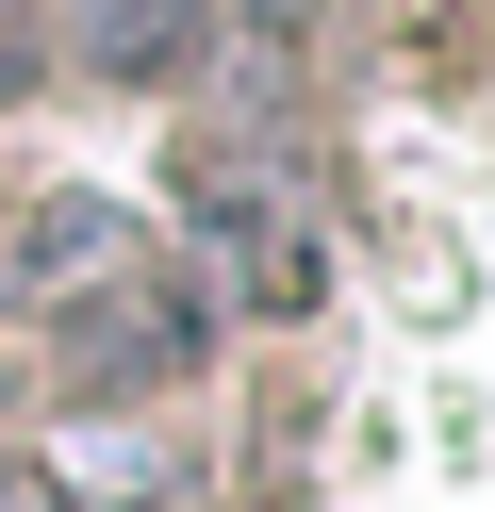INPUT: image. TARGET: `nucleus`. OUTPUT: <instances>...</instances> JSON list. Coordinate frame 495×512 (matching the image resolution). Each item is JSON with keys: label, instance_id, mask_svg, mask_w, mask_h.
I'll list each match as a JSON object with an SVG mask.
<instances>
[{"label": "nucleus", "instance_id": "f257e3e1", "mask_svg": "<svg viewBox=\"0 0 495 512\" xmlns=\"http://www.w3.org/2000/svg\"><path fill=\"white\" fill-rule=\"evenodd\" d=\"M182 248H198V298L215 314H314L330 298V248L248 149H198L182 166Z\"/></svg>", "mask_w": 495, "mask_h": 512}, {"label": "nucleus", "instance_id": "f03ea898", "mask_svg": "<svg viewBox=\"0 0 495 512\" xmlns=\"http://www.w3.org/2000/svg\"><path fill=\"white\" fill-rule=\"evenodd\" d=\"M198 347H215V298H198V265H99L83 298L50 314V380L66 397H165V380H198Z\"/></svg>", "mask_w": 495, "mask_h": 512}, {"label": "nucleus", "instance_id": "7ed1b4c3", "mask_svg": "<svg viewBox=\"0 0 495 512\" xmlns=\"http://www.w3.org/2000/svg\"><path fill=\"white\" fill-rule=\"evenodd\" d=\"M50 34L99 83H198L215 67V0H50Z\"/></svg>", "mask_w": 495, "mask_h": 512}, {"label": "nucleus", "instance_id": "20e7f679", "mask_svg": "<svg viewBox=\"0 0 495 512\" xmlns=\"http://www.w3.org/2000/svg\"><path fill=\"white\" fill-rule=\"evenodd\" d=\"M33 67H50V17H33V0H0V100H33Z\"/></svg>", "mask_w": 495, "mask_h": 512}, {"label": "nucleus", "instance_id": "39448f33", "mask_svg": "<svg viewBox=\"0 0 495 512\" xmlns=\"http://www.w3.org/2000/svg\"><path fill=\"white\" fill-rule=\"evenodd\" d=\"M248 17H264V34H314V17H330V0H248Z\"/></svg>", "mask_w": 495, "mask_h": 512}, {"label": "nucleus", "instance_id": "423d86ee", "mask_svg": "<svg viewBox=\"0 0 495 512\" xmlns=\"http://www.w3.org/2000/svg\"><path fill=\"white\" fill-rule=\"evenodd\" d=\"M0 413H17V364H0Z\"/></svg>", "mask_w": 495, "mask_h": 512}]
</instances>
